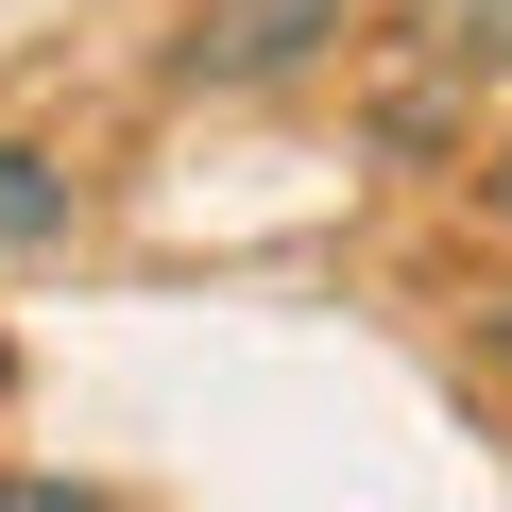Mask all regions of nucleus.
Wrapping results in <instances>:
<instances>
[{
  "instance_id": "7",
  "label": "nucleus",
  "mask_w": 512,
  "mask_h": 512,
  "mask_svg": "<svg viewBox=\"0 0 512 512\" xmlns=\"http://www.w3.org/2000/svg\"><path fill=\"white\" fill-rule=\"evenodd\" d=\"M0 393H18V342H0Z\"/></svg>"
},
{
  "instance_id": "1",
  "label": "nucleus",
  "mask_w": 512,
  "mask_h": 512,
  "mask_svg": "<svg viewBox=\"0 0 512 512\" xmlns=\"http://www.w3.org/2000/svg\"><path fill=\"white\" fill-rule=\"evenodd\" d=\"M325 35H342V0H205L171 35V86H291Z\"/></svg>"
},
{
  "instance_id": "4",
  "label": "nucleus",
  "mask_w": 512,
  "mask_h": 512,
  "mask_svg": "<svg viewBox=\"0 0 512 512\" xmlns=\"http://www.w3.org/2000/svg\"><path fill=\"white\" fill-rule=\"evenodd\" d=\"M0 512H103L86 478H0Z\"/></svg>"
},
{
  "instance_id": "5",
  "label": "nucleus",
  "mask_w": 512,
  "mask_h": 512,
  "mask_svg": "<svg viewBox=\"0 0 512 512\" xmlns=\"http://www.w3.org/2000/svg\"><path fill=\"white\" fill-rule=\"evenodd\" d=\"M478 222H495V239H512V154H478Z\"/></svg>"
},
{
  "instance_id": "6",
  "label": "nucleus",
  "mask_w": 512,
  "mask_h": 512,
  "mask_svg": "<svg viewBox=\"0 0 512 512\" xmlns=\"http://www.w3.org/2000/svg\"><path fill=\"white\" fill-rule=\"evenodd\" d=\"M478 342H495V376H512V291H495V308H478Z\"/></svg>"
},
{
  "instance_id": "3",
  "label": "nucleus",
  "mask_w": 512,
  "mask_h": 512,
  "mask_svg": "<svg viewBox=\"0 0 512 512\" xmlns=\"http://www.w3.org/2000/svg\"><path fill=\"white\" fill-rule=\"evenodd\" d=\"M410 52L427 69H512V0H410Z\"/></svg>"
},
{
  "instance_id": "2",
  "label": "nucleus",
  "mask_w": 512,
  "mask_h": 512,
  "mask_svg": "<svg viewBox=\"0 0 512 512\" xmlns=\"http://www.w3.org/2000/svg\"><path fill=\"white\" fill-rule=\"evenodd\" d=\"M69 222H86V188H69V171H52L35 137H0V239L35 256V239H69Z\"/></svg>"
}]
</instances>
